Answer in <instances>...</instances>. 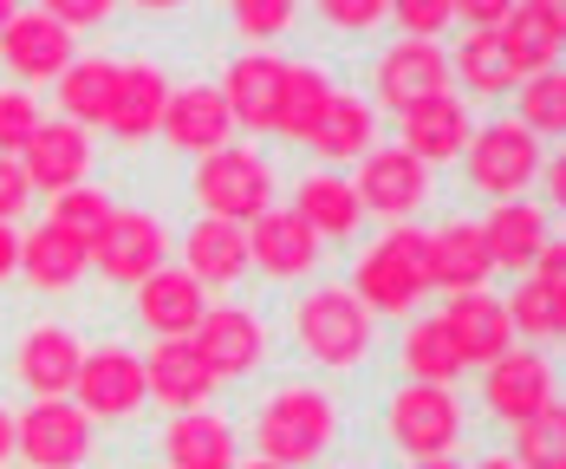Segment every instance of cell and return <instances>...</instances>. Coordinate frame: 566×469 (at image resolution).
<instances>
[{"instance_id":"1","label":"cell","mask_w":566,"mask_h":469,"mask_svg":"<svg viewBox=\"0 0 566 469\" xmlns=\"http://www.w3.org/2000/svg\"><path fill=\"white\" fill-rule=\"evenodd\" d=\"M339 437V405L319 392V385H281L268 405L254 410V444H261V463L281 469H306L326 457V444Z\"/></svg>"},{"instance_id":"2","label":"cell","mask_w":566,"mask_h":469,"mask_svg":"<svg viewBox=\"0 0 566 469\" xmlns=\"http://www.w3.org/2000/svg\"><path fill=\"white\" fill-rule=\"evenodd\" d=\"M352 293H358V306H365L371 320H378V313H410V306L430 293L423 234L410 229V222L385 229L365 248V261H358V274H352Z\"/></svg>"},{"instance_id":"3","label":"cell","mask_w":566,"mask_h":469,"mask_svg":"<svg viewBox=\"0 0 566 469\" xmlns=\"http://www.w3.org/2000/svg\"><path fill=\"white\" fill-rule=\"evenodd\" d=\"M371 313L358 306L352 288H313L300 306H293V340L306 358L333 365V372H352L365 352H371Z\"/></svg>"},{"instance_id":"4","label":"cell","mask_w":566,"mask_h":469,"mask_svg":"<svg viewBox=\"0 0 566 469\" xmlns=\"http://www.w3.org/2000/svg\"><path fill=\"white\" fill-rule=\"evenodd\" d=\"M196 202L216 222H234V229L261 222L274 209V170H268V157H254L248 144H222L216 157L196 164Z\"/></svg>"},{"instance_id":"5","label":"cell","mask_w":566,"mask_h":469,"mask_svg":"<svg viewBox=\"0 0 566 469\" xmlns=\"http://www.w3.org/2000/svg\"><path fill=\"white\" fill-rule=\"evenodd\" d=\"M385 430L410 463H430V457H450L462 444V398L443 385H403L391 405H385Z\"/></svg>"},{"instance_id":"6","label":"cell","mask_w":566,"mask_h":469,"mask_svg":"<svg viewBox=\"0 0 566 469\" xmlns=\"http://www.w3.org/2000/svg\"><path fill=\"white\" fill-rule=\"evenodd\" d=\"M13 457L27 469H78L92 457V417L72 398H33L13 417Z\"/></svg>"},{"instance_id":"7","label":"cell","mask_w":566,"mask_h":469,"mask_svg":"<svg viewBox=\"0 0 566 469\" xmlns=\"http://www.w3.org/2000/svg\"><path fill=\"white\" fill-rule=\"evenodd\" d=\"M85 254H92V268L105 274V281H124V288H137V281H150L157 268H164V254H170V234L157 216H144V209H117L105 216V229L85 241Z\"/></svg>"},{"instance_id":"8","label":"cell","mask_w":566,"mask_h":469,"mask_svg":"<svg viewBox=\"0 0 566 469\" xmlns=\"http://www.w3.org/2000/svg\"><path fill=\"white\" fill-rule=\"evenodd\" d=\"M352 196H358V209L365 216H385V222H410L417 209H423V196H430V170L403 150V144H371L365 157H358V183H352Z\"/></svg>"},{"instance_id":"9","label":"cell","mask_w":566,"mask_h":469,"mask_svg":"<svg viewBox=\"0 0 566 469\" xmlns=\"http://www.w3.org/2000/svg\"><path fill=\"white\" fill-rule=\"evenodd\" d=\"M469 183L482 189V196H495V202H514L534 176H541V144L521 131V124H482V131H469Z\"/></svg>"},{"instance_id":"10","label":"cell","mask_w":566,"mask_h":469,"mask_svg":"<svg viewBox=\"0 0 566 469\" xmlns=\"http://www.w3.org/2000/svg\"><path fill=\"white\" fill-rule=\"evenodd\" d=\"M72 405L85 410L92 424H117L144 405V358L124 346H98L78 358V378H72Z\"/></svg>"},{"instance_id":"11","label":"cell","mask_w":566,"mask_h":469,"mask_svg":"<svg viewBox=\"0 0 566 469\" xmlns=\"http://www.w3.org/2000/svg\"><path fill=\"white\" fill-rule=\"evenodd\" d=\"M371 85H378V105L410 112V105H423V98L450 92V53H443L437 40H391V46L378 53Z\"/></svg>"},{"instance_id":"12","label":"cell","mask_w":566,"mask_h":469,"mask_svg":"<svg viewBox=\"0 0 566 469\" xmlns=\"http://www.w3.org/2000/svg\"><path fill=\"white\" fill-rule=\"evenodd\" d=\"M189 346L202 358V372L209 378H248L254 365H261V352H268V333H261V320L248 313V306H209L202 320H196V333H189Z\"/></svg>"},{"instance_id":"13","label":"cell","mask_w":566,"mask_h":469,"mask_svg":"<svg viewBox=\"0 0 566 469\" xmlns=\"http://www.w3.org/2000/svg\"><path fill=\"white\" fill-rule=\"evenodd\" d=\"M482 405L502 424H527L554 405V372L534 346H509L495 365H482Z\"/></svg>"},{"instance_id":"14","label":"cell","mask_w":566,"mask_h":469,"mask_svg":"<svg viewBox=\"0 0 566 469\" xmlns=\"http://www.w3.org/2000/svg\"><path fill=\"white\" fill-rule=\"evenodd\" d=\"M495 46L509 59L514 85L534 79V72H554V59H560V46H566V7L560 0H521V7H509Z\"/></svg>"},{"instance_id":"15","label":"cell","mask_w":566,"mask_h":469,"mask_svg":"<svg viewBox=\"0 0 566 469\" xmlns=\"http://www.w3.org/2000/svg\"><path fill=\"white\" fill-rule=\"evenodd\" d=\"M0 59H7V72H13L20 92H27V85L59 79V72L72 65V33L59 27L46 7H40V13H20V7H13V20L0 27Z\"/></svg>"},{"instance_id":"16","label":"cell","mask_w":566,"mask_h":469,"mask_svg":"<svg viewBox=\"0 0 566 469\" xmlns=\"http://www.w3.org/2000/svg\"><path fill=\"white\" fill-rule=\"evenodd\" d=\"M437 320H443V333L455 340L462 365H495V358L509 352V340H514L509 306H502V300H495L489 288H475V293H450V306H443Z\"/></svg>"},{"instance_id":"17","label":"cell","mask_w":566,"mask_h":469,"mask_svg":"<svg viewBox=\"0 0 566 469\" xmlns=\"http://www.w3.org/2000/svg\"><path fill=\"white\" fill-rule=\"evenodd\" d=\"M20 170H27L33 189L65 196V189H78L85 170H92V137H85L78 124H65V117H46V124H40V137L20 150Z\"/></svg>"},{"instance_id":"18","label":"cell","mask_w":566,"mask_h":469,"mask_svg":"<svg viewBox=\"0 0 566 469\" xmlns=\"http://www.w3.org/2000/svg\"><path fill=\"white\" fill-rule=\"evenodd\" d=\"M281 85H286V59L274 53H241L234 65L222 72V105L234 124H248V131H274V117H281Z\"/></svg>"},{"instance_id":"19","label":"cell","mask_w":566,"mask_h":469,"mask_svg":"<svg viewBox=\"0 0 566 469\" xmlns=\"http://www.w3.org/2000/svg\"><path fill=\"white\" fill-rule=\"evenodd\" d=\"M423 268H430V288L475 293L495 274L489 241H482V222H443V229H430L423 234Z\"/></svg>"},{"instance_id":"20","label":"cell","mask_w":566,"mask_h":469,"mask_svg":"<svg viewBox=\"0 0 566 469\" xmlns=\"http://www.w3.org/2000/svg\"><path fill=\"white\" fill-rule=\"evenodd\" d=\"M248 261L274 281H300L319 268V234L306 229L293 209H268L261 222H248Z\"/></svg>"},{"instance_id":"21","label":"cell","mask_w":566,"mask_h":469,"mask_svg":"<svg viewBox=\"0 0 566 469\" xmlns=\"http://www.w3.org/2000/svg\"><path fill=\"white\" fill-rule=\"evenodd\" d=\"M78 358H85V346L65 326H27L20 346H13V372H20V385L33 398H72Z\"/></svg>"},{"instance_id":"22","label":"cell","mask_w":566,"mask_h":469,"mask_svg":"<svg viewBox=\"0 0 566 469\" xmlns=\"http://www.w3.org/2000/svg\"><path fill=\"white\" fill-rule=\"evenodd\" d=\"M144 358V398H157V405H170L176 417L182 410H202L209 405V392H216V378L202 372V358L189 340H157L150 352H137Z\"/></svg>"},{"instance_id":"23","label":"cell","mask_w":566,"mask_h":469,"mask_svg":"<svg viewBox=\"0 0 566 469\" xmlns=\"http://www.w3.org/2000/svg\"><path fill=\"white\" fill-rule=\"evenodd\" d=\"M164 137H170L176 150H196V157H216L228 137H234V117H228L222 92L216 85H170V105H164V124H157Z\"/></svg>"},{"instance_id":"24","label":"cell","mask_w":566,"mask_h":469,"mask_svg":"<svg viewBox=\"0 0 566 469\" xmlns=\"http://www.w3.org/2000/svg\"><path fill=\"white\" fill-rule=\"evenodd\" d=\"M403 124V150L430 170V164H455L462 150H469V112L455 105V92H437V98H423V105H410V112H397Z\"/></svg>"},{"instance_id":"25","label":"cell","mask_w":566,"mask_h":469,"mask_svg":"<svg viewBox=\"0 0 566 469\" xmlns=\"http://www.w3.org/2000/svg\"><path fill=\"white\" fill-rule=\"evenodd\" d=\"M164 105H170V79L164 65H117V92H112V112H105V131L124 137V144H144L157 124H164Z\"/></svg>"},{"instance_id":"26","label":"cell","mask_w":566,"mask_h":469,"mask_svg":"<svg viewBox=\"0 0 566 469\" xmlns=\"http://www.w3.org/2000/svg\"><path fill=\"white\" fill-rule=\"evenodd\" d=\"M202 313H209L202 288H196L182 268H170V261H164L150 281H137V320H144L157 340H189Z\"/></svg>"},{"instance_id":"27","label":"cell","mask_w":566,"mask_h":469,"mask_svg":"<svg viewBox=\"0 0 566 469\" xmlns=\"http://www.w3.org/2000/svg\"><path fill=\"white\" fill-rule=\"evenodd\" d=\"M241 268H248V229L216 222V216L189 222V234H182V274L196 288H228V281H241Z\"/></svg>"},{"instance_id":"28","label":"cell","mask_w":566,"mask_h":469,"mask_svg":"<svg viewBox=\"0 0 566 469\" xmlns=\"http://www.w3.org/2000/svg\"><path fill=\"white\" fill-rule=\"evenodd\" d=\"M164 457L170 469H234L241 463V450H234V424L216 417V410H182L170 417V430H164Z\"/></svg>"},{"instance_id":"29","label":"cell","mask_w":566,"mask_h":469,"mask_svg":"<svg viewBox=\"0 0 566 469\" xmlns=\"http://www.w3.org/2000/svg\"><path fill=\"white\" fill-rule=\"evenodd\" d=\"M293 216L319 234V241H352V229L365 222V209H358L352 183H345V176H333V170H319V176H306V183H300Z\"/></svg>"},{"instance_id":"30","label":"cell","mask_w":566,"mask_h":469,"mask_svg":"<svg viewBox=\"0 0 566 469\" xmlns=\"http://www.w3.org/2000/svg\"><path fill=\"white\" fill-rule=\"evenodd\" d=\"M482 241H489V261L495 268H534V254L547 248V209H534V202L514 196L502 209H489Z\"/></svg>"},{"instance_id":"31","label":"cell","mask_w":566,"mask_h":469,"mask_svg":"<svg viewBox=\"0 0 566 469\" xmlns=\"http://www.w3.org/2000/svg\"><path fill=\"white\" fill-rule=\"evenodd\" d=\"M92 268V254H85V241H72V234H59V229H40L33 234H20V274L33 281L40 293H65L78 274Z\"/></svg>"},{"instance_id":"32","label":"cell","mask_w":566,"mask_h":469,"mask_svg":"<svg viewBox=\"0 0 566 469\" xmlns=\"http://www.w3.org/2000/svg\"><path fill=\"white\" fill-rule=\"evenodd\" d=\"M371 144H378V105H365V98H352V92H333V105H326L319 131H313V150L333 157V164H352V157H365Z\"/></svg>"},{"instance_id":"33","label":"cell","mask_w":566,"mask_h":469,"mask_svg":"<svg viewBox=\"0 0 566 469\" xmlns=\"http://www.w3.org/2000/svg\"><path fill=\"white\" fill-rule=\"evenodd\" d=\"M117 92V59H72L59 72V105H65V124H105Z\"/></svg>"},{"instance_id":"34","label":"cell","mask_w":566,"mask_h":469,"mask_svg":"<svg viewBox=\"0 0 566 469\" xmlns=\"http://www.w3.org/2000/svg\"><path fill=\"white\" fill-rule=\"evenodd\" d=\"M326 105H333V79H326L319 65H286L281 117H274V131H281V137H293V144H313V131H319Z\"/></svg>"},{"instance_id":"35","label":"cell","mask_w":566,"mask_h":469,"mask_svg":"<svg viewBox=\"0 0 566 469\" xmlns=\"http://www.w3.org/2000/svg\"><path fill=\"white\" fill-rule=\"evenodd\" d=\"M403 372H410V385H443V392H450L455 378L469 372L437 313H430V320H417V326L403 333Z\"/></svg>"},{"instance_id":"36","label":"cell","mask_w":566,"mask_h":469,"mask_svg":"<svg viewBox=\"0 0 566 469\" xmlns=\"http://www.w3.org/2000/svg\"><path fill=\"white\" fill-rule=\"evenodd\" d=\"M450 72L469 85V92H475V98H502V92L514 85L509 59H502V46H495V33H462V46H455Z\"/></svg>"},{"instance_id":"37","label":"cell","mask_w":566,"mask_h":469,"mask_svg":"<svg viewBox=\"0 0 566 469\" xmlns=\"http://www.w3.org/2000/svg\"><path fill=\"white\" fill-rule=\"evenodd\" d=\"M534 144L541 137H554V131H566V72L554 65V72H534V79H521V117H514Z\"/></svg>"},{"instance_id":"38","label":"cell","mask_w":566,"mask_h":469,"mask_svg":"<svg viewBox=\"0 0 566 469\" xmlns=\"http://www.w3.org/2000/svg\"><path fill=\"white\" fill-rule=\"evenodd\" d=\"M502 306H509V326H514V333H527V340H560V326H566V293L541 288V281H521V288H514Z\"/></svg>"},{"instance_id":"39","label":"cell","mask_w":566,"mask_h":469,"mask_svg":"<svg viewBox=\"0 0 566 469\" xmlns=\"http://www.w3.org/2000/svg\"><path fill=\"white\" fill-rule=\"evenodd\" d=\"M514 463L521 469H566V410L547 405L541 417L514 424Z\"/></svg>"},{"instance_id":"40","label":"cell","mask_w":566,"mask_h":469,"mask_svg":"<svg viewBox=\"0 0 566 469\" xmlns=\"http://www.w3.org/2000/svg\"><path fill=\"white\" fill-rule=\"evenodd\" d=\"M105 216H112V196H105V189H92V183H78V189L53 196V209H46V229L72 234V241H92V234L105 229Z\"/></svg>"},{"instance_id":"41","label":"cell","mask_w":566,"mask_h":469,"mask_svg":"<svg viewBox=\"0 0 566 469\" xmlns=\"http://www.w3.org/2000/svg\"><path fill=\"white\" fill-rule=\"evenodd\" d=\"M40 98L20 92V85H0V157H20L33 137H40Z\"/></svg>"},{"instance_id":"42","label":"cell","mask_w":566,"mask_h":469,"mask_svg":"<svg viewBox=\"0 0 566 469\" xmlns=\"http://www.w3.org/2000/svg\"><path fill=\"white\" fill-rule=\"evenodd\" d=\"M391 20H397V40H437L443 27H455V7L450 0H403Z\"/></svg>"},{"instance_id":"43","label":"cell","mask_w":566,"mask_h":469,"mask_svg":"<svg viewBox=\"0 0 566 469\" xmlns=\"http://www.w3.org/2000/svg\"><path fill=\"white\" fill-rule=\"evenodd\" d=\"M234 27L248 33V40H274L293 27V7L286 0H234Z\"/></svg>"},{"instance_id":"44","label":"cell","mask_w":566,"mask_h":469,"mask_svg":"<svg viewBox=\"0 0 566 469\" xmlns=\"http://www.w3.org/2000/svg\"><path fill=\"white\" fill-rule=\"evenodd\" d=\"M319 13H326V20H333L339 33H365V27L391 20V7H385V0H326Z\"/></svg>"},{"instance_id":"45","label":"cell","mask_w":566,"mask_h":469,"mask_svg":"<svg viewBox=\"0 0 566 469\" xmlns=\"http://www.w3.org/2000/svg\"><path fill=\"white\" fill-rule=\"evenodd\" d=\"M33 202V183H27V170H20V157H0V222L13 229V216Z\"/></svg>"},{"instance_id":"46","label":"cell","mask_w":566,"mask_h":469,"mask_svg":"<svg viewBox=\"0 0 566 469\" xmlns=\"http://www.w3.org/2000/svg\"><path fill=\"white\" fill-rule=\"evenodd\" d=\"M450 7L469 33H502V20H509V0H450Z\"/></svg>"},{"instance_id":"47","label":"cell","mask_w":566,"mask_h":469,"mask_svg":"<svg viewBox=\"0 0 566 469\" xmlns=\"http://www.w3.org/2000/svg\"><path fill=\"white\" fill-rule=\"evenodd\" d=\"M46 13H53L59 27H65V33H72V27H98V20H105V13H112V7H105V0H53V7H46Z\"/></svg>"},{"instance_id":"48","label":"cell","mask_w":566,"mask_h":469,"mask_svg":"<svg viewBox=\"0 0 566 469\" xmlns=\"http://www.w3.org/2000/svg\"><path fill=\"white\" fill-rule=\"evenodd\" d=\"M7 274H20V234L0 222V281H7Z\"/></svg>"},{"instance_id":"49","label":"cell","mask_w":566,"mask_h":469,"mask_svg":"<svg viewBox=\"0 0 566 469\" xmlns=\"http://www.w3.org/2000/svg\"><path fill=\"white\" fill-rule=\"evenodd\" d=\"M541 176H547V196L566 202V164H541Z\"/></svg>"},{"instance_id":"50","label":"cell","mask_w":566,"mask_h":469,"mask_svg":"<svg viewBox=\"0 0 566 469\" xmlns=\"http://www.w3.org/2000/svg\"><path fill=\"white\" fill-rule=\"evenodd\" d=\"M7 457H13V410L0 405V463H7Z\"/></svg>"},{"instance_id":"51","label":"cell","mask_w":566,"mask_h":469,"mask_svg":"<svg viewBox=\"0 0 566 469\" xmlns=\"http://www.w3.org/2000/svg\"><path fill=\"white\" fill-rule=\"evenodd\" d=\"M475 469H521L514 457H489V463H475Z\"/></svg>"},{"instance_id":"52","label":"cell","mask_w":566,"mask_h":469,"mask_svg":"<svg viewBox=\"0 0 566 469\" xmlns=\"http://www.w3.org/2000/svg\"><path fill=\"white\" fill-rule=\"evenodd\" d=\"M410 469H455L450 457H430V463H410Z\"/></svg>"},{"instance_id":"53","label":"cell","mask_w":566,"mask_h":469,"mask_svg":"<svg viewBox=\"0 0 566 469\" xmlns=\"http://www.w3.org/2000/svg\"><path fill=\"white\" fill-rule=\"evenodd\" d=\"M234 469H281V463H261V457H254V463H234Z\"/></svg>"},{"instance_id":"54","label":"cell","mask_w":566,"mask_h":469,"mask_svg":"<svg viewBox=\"0 0 566 469\" xmlns=\"http://www.w3.org/2000/svg\"><path fill=\"white\" fill-rule=\"evenodd\" d=\"M7 20H13V7H7V0H0V27H7Z\"/></svg>"},{"instance_id":"55","label":"cell","mask_w":566,"mask_h":469,"mask_svg":"<svg viewBox=\"0 0 566 469\" xmlns=\"http://www.w3.org/2000/svg\"><path fill=\"white\" fill-rule=\"evenodd\" d=\"M352 469H358V463H352Z\"/></svg>"}]
</instances>
